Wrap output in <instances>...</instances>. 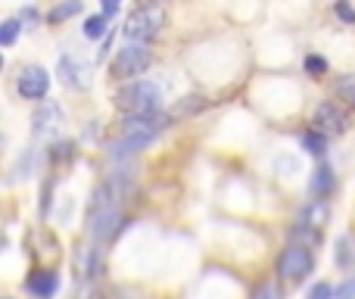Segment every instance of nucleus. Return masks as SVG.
Returning <instances> with one entry per match:
<instances>
[{
  "instance_id": "obj_1",
  "label": "nucleus",
  "mask_w": 355,
  "mask_h": 299,
  "mask_svg": "<svg viewBox=\"0 0 355 299\" xmlns=\"http://www.w3.org/2000/svg\"><path fill=\"white\" fill-rule=\"evenodd\" d=\"M112 100L125 116H159L162 110V94L150 81H128L125 87H119Z\"/></svg>"
},
{
  "instance_id": "obj_2",
  "label": "nucleus",
  "mask_w": 355,
  "mask_h": 299,
  "mask_svg": "<svg viewBox=\"0 0 355 299\" xmlns=\"http://www.w3.org/2000/svg\"><path fill=\"white\" fill-rule=\"evenodd\" d=\"M150 66H153V50H150V44L147 41H125L122 47L116 50V56H112L110 72H112V78L135 81L137 75H144Z\"/></svg>"
},
{
  "instance_id": "obj_3",
  "label": "nucleus",
  "mask_w": 355,
  "mask_h": 299,
  "mask_svg": "<svg viewBox=\"0 0 355 299\" xmlns=\"http://www.w3.org/2000/svg\"><path fill=\"white\" fill-rule=\"evenodd\" d=\"M162 25H166V10L159 3H141L125 16L122 35L125 41H150L162 31Z\"/></svg>"
},
{
  "instance_id": "obj_4",
  "label": "nucleus",
  "mask_w": 355,
  "mask_h": 299,
  "mask_svg": "<svg viewBox=\"0 0 355 299\" xmlns=\"http://www.w3.org/2000/svg\"><path fill=\"white\" fill-rule=\"evenodd\" d=\"M315 268V256L309 246H300V244H290L287 250L277 256V275L284 277V281H302V277H309Z\"/></svg>"
},
{
  "instance_id": "obj_5",
  "label": "nucleus",
  "mask_w": 355,
  "mask_h": 299,
  "mask_svg": "<svg viewBox=\"0 0 355 299\" xmlns=\"http://www.w3.org/2000/svg\"><path fill=\"white\" fill-rule=\"evenodd\" d=\"M56 75L60 81L69 87V91H91L94 85V66L72 53H62L60 62H56Z\"/></svg>"
},
{
  "instance_id": "obj_6",
  "label": "nucleus",
  "mask_w": 355,
  "mask_h": 299,
  "mask_svg": "<svg viewBox=\"0 0 355 299\" xmlns=\"http://www.w3.org/2000/svg\"><path fill=\"white\" fill-rule=\"evenodd\" d=\"M47 87H50L47 69L37 66V62H31V66H22V72H19V78H16L19 97H25V100H44V97H47Z\"/></svg>"
},
{
  "instance_id": "obj_7",
  "label": "nucleus",
  "mask_w": 355,
  "mask_h": 299,
  "mask_svg": "<svg viewBox=\"0 0 355 299\" xmlns=\"http://www.w3.org/2000/svg\"><path fill=\"white\" fill-rule=\"evenodd\" d=\"M31 125H35V135L37 137H53V135H60V131H62L66 116H62L60 103L44 100V103L35 110V116H31Z\"/></svg>"
},
{
  "instance_id": "obj_8",
  "label": "nucleus",
  "mask_w": 355,
  "mask_h": 299,
  "mask_svg": "<svg viewBox=\"0 0 355 299\" xmlns=\"http://www.w3.org/2000/svg\"><path fill=\"white\" fill-rule=\"evenodd\" d=\"M346 116L337 110L334 103H318L315 106V112H312V128L315 131H321L324 137H340L346 131Z\"/></svg>"
},
{
  "instance_id": "obj_9",
  "label": "nucleus",
  "mask_w": 355,
  "mask_h": 299,
  "mask_svg": "<svg viewBox=\"0 0 355 299\" xmlns=\"http://www.w3.org/2000/svg\"><path fill=\"white\" fill-rule=\"evenodd\" d=\"M122 228V212L116 206H103V209H94L91 212V221H87V234L94 240H106Z\"/></svg>"
},
{
  "instance_id": "obj_10",
  "label": "nucleus",
  "mask_w": 355,
  "mask_h": 299,
  "mask_svg": "<svg viewBox=\"0 0 355 299\" xmlns=\"http://www.w3.org/2000/svg\"><path fill=\"white\" fill-rule=\"evenodd\" d=\"M162 128H166V125H162L159 116H125L122 119V135L137 137V141H144V144L153 141Z\"/></svg>"
},
{
  "instance_id": "obj_11",
  "label": "nucleus",
  "mask_w": 355,
  "mask_h": 299,
  "mask_svg": "<svg viewBox=\"0 0 355 299\" xmlns=\"http://www.w3.org/2000/svg\"><path fill=\"white\" fill-rule=\"evenodd\" d=\"M25 290H28L35 299H53L56 290H60V275L50 268H35L25 281Z\"/></svg>"
},
{
  "instance_id": "obj_12",
  "label": "nucleus",
  "mask_w": 355,
  "mask_h": 299,
  "mask_svg": "<svg viewBox=\"0 0 355 299\" xmlns=\"http://www.w3.org/2000/svg\"><path fill=\"white\" fill-rule=\"evenodd\" d=\"M334 187H337V178H334V169L331 165H318V169L312 171V181H309V190H312L315 196H321V200H327V196L334 194Z\"/></svg>"
},
{
  "instance_id": "obj_13",
  "label": "nucleus",
  "mask_w": 355,
  "mask_h": 299,
  "mask_svg": "<svg viewBox=\"0 0 355 299\" xmlns=\"http://www.w3.org/2000/svg\"><path fill=\"white\" fill-rule=\"evenodd\" d=\"M331 219V209H327V203L321 200H312V203H306V206H302V212H300V221H306V225H312V228H324V221Z\"/></svg>"
},
{
  "instance_id": "obj_14",
  "label": "nucleus",
  "mask_w": 355,
  "mask_h": 299,
  "mask_svg": "<svg viewBox=\"0 0 355 299\" xmlns=\"http://www.w3.org/2000/svg\"><path fill=\"white\" fill-rule=\"evenodd\" d=\"M85 10V0H60L53 10L47 12V25H62L69 19H75L78 12Z\"/></svg>"
},
{
  "instance_id": "obj_15",
  "label": "nucleus",
  "mask_w": 355,
  "mask_h": 299,
  "mask_svg": "<svg viewBox=\"0 0 355 299\" xmlns=\"http://www.w3.org/2000/svg\"><path fill=\"white\" fill-rule=\"evenodd\" d=\"M290 240L300 246H315L321 240V234H318V228L306 225V221H296V225L290 228Z\"/></svg>"
},
{
  "instance_id": "obj_16",
  "label": "nucleus",
  "mask_w": 355,
  "mask_h": 299,
  "mask_svg": "<svg viewBox=\"0 0 355 299\" xmlns=\"http://www.w3.org/2000/svg\"><path fill=\"white\" fill-rule=\"evenodd\" d=\"M206 110V97H200V94H190V97L178 100L172 106V119H181V116H193V112Z\"/></svg>"
},
{
  "instance_id": "obj_17",
  "label": "nucleus",
  "mask_w": 355,
  "mask_h": 299,
  "mask_svg": "<svg viewBox=\"0 0 355 299\" xmlns=\"http://www.w3.org/2000/svg\"><path fill=\"white\" fill-rule=\"evenodd\" d=\"M300 144L306 147V153H312V156H324V150H327V137L321 135V131H315V128L302 131V135H300Z\"/></svg>"
},
{
  "instance_id": "obj_18",
  "label": "nucleus",
  "mask_w": 355,
  "mask_h": 299,
  "mask_svg": "<svg viewBox=\"0 0 355 299\" xmlns=\"http://www.w3.org/2000/svg\"><path fill=\"white\" fill-rule=\"evenodd\" d=\"M334 94H337L343 103H352L355 106V72H346L334 81Z\"/></svg>"
},
{
  "instance_id": "obj_19",
  "label": "nucleus",
  "mask_w": 355,
  "mask_h": 299,
  "mask_svg": "<svg viewBox=\"0 0 355 299\" xmlns=\"http://www.w3.org/2000/svg\"><path fill=\"white\" fill-rule=\"evenodd\" d=\"M106 22H110V16H106V12L87 16V22H85V37H91V41H100V37L106 35Z\"/></svg>"
},
{
  "instance_id": "obj_20",
  "label": "nucleus",
  "mask_w": 355,
  "mask_h": 299,
  "mask_svg": "<svg viewBox=\"0 0 355 299\" xmlns=\"http://www.w3.org/2000/svg\"><path fill=\"white\" fill-rule=\"evenodd\" d=\"M250 299H284V290L277 281H262V284H256Z\"/></svg>"
},
{
  "instance_id": "obj_21",
  "label": "nucleus",
  "mask_w": 355,
  "mask_h": 299,
  "mask_svg": "<svg viewBox=\"0 0 355 299\" xmlns=\"http://www.w3.org/2000/svg\"><path fill=\"white\" fill-rule=\"evenodd\" d=\"M19 28H22V25H19V19H6V22L0 25V44H3V47H12V44H16V37H19Z\"/></svg>"
},
{
  "instance_id": "obj_22",
  "label": "nucleus",
  "mask_w": 355,
  "mask_h": 299,
  "mask_svg": "<svg viewBox=\"0 0 355 299\" xmlns=\"http://www.w3.org/2000/svg\"><path fill=\"white\" fill-rule=\"evenodd\" d=\"M306 299H337V290H334L327 281H318L312 290H309Z\"/></svg>"
},
{
  "instance_id": "obj_23",
  "label": "nucleus",
  "mask_w": 355,
  "mask_h": 299,
  "mask_svg": "<svg viewBox=\"0 0 355 299\" xmlns=\"http://www.w3.org/2000/svg\"><path fill=\"white\" fill-rule=\"evenodd\" d=\"M306 72L309 75H324L327 72V60L324 56H306Z\"/></svg>"
},
{
  "instance_id": "obj_24",
  "label": "nucleus",
  "mask_w": 355,
  "mask_h": 299,
  "mask_svg": "<svg viewBox=\"0 0 355 299\" xmlns=\"http://www.w3.org/2000/svg\"><path fill=\"white\" fill-rule=\"evenodd\" d=\"M334 10H337V16L343 19V22H349V25H355V10L349 3H346V0H337V3H334Z\"/></svg>"
},
{
  "instance_id": "obj_25",
  "label": "nucleus",
  "mask_w": 355,
  "mask_h": 299,
  "mask_svg": "<svg viewBox=\"0 0 355 299\" xmlns=\"http://www.w3.org/2000/svg\"><path fill=\"white\" fill-rule=\"evenodd\" d=\"M337 299H355V277H346L337 287Z\"/></svg>"
},
{
  "instance_id": "obj_26",
  "label": "nucleus",
  "mask_w": 355,
  "mask_h": 299,
  "mask_svg": "<svg viewBox=\"0 0 355 299\" xmlns=\"http://www.w3.org/2000/svg\"><path fill=\"white\" fill-rule=\"evenodd\" d=\"M19 19H22V22L31 28V25L37 22V10H35V6H28V10H19Z\"/></svg>"
},
{
  "instance_id": "obj_27",
  "label": "nucleus",
  "mask_w": 355,
  "mask_h": 299,
  "mask_svg": "<svg viewBox=\"0 0 355 299\" xmlns=\"http://www.w3.org/2000/svg\"><path fill=\"white\" fill-rule=\"evenodd\" d=\"M116 10H119V0H103V12H106V16H112Z\"/></svg>"
},
{
  "instance_id": "obj_28",
  "label": "nucleus",
  "mask_w": 355,
  "mask_h": 299,
  "mask_svg": "<svg viewBox=\"0 0 355 299\" xmlns=\"http://www.w3.org/2000/svg\"><path fill=\"white\" fill-rule=\"evenodd\" d=\"M69 150H72V147H69V144H60L53 156H56V159H69Z\"/></svg>"
},
{
  "instance_id": "obj_29",
  "label": "nucleus",
  "mask_w": 355,
  "mask_h": 299,
  "mask_svg": "<svg viewBox=\"0 0 355 299\" xmlns=\"http://www.w3.org/2000/svg\"><path fill=\"white\" fill-rule=\"evenodd\" d=\"M147 3H162V0H147Z\"/></svg>"
},
{
  "instance_id": "obj_30",
  "label": "nucleus",
  "mask_w": 355,
  "mask_h": 299,
  "mask_svg": "<svg viewBox=\"0 0 355 299\" xmlns=\"http://www.w3.org/2000/svg\"><path fill=\"white\" fill-rule=\"evenodd\" d=\"M6 299H10V296H6Z\"/></svg>"
}]
</instances>
